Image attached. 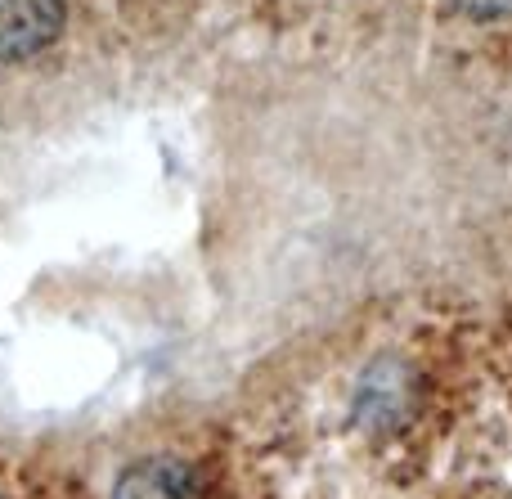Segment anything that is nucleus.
<instances>
[{
    "mask_svg": "<svg viewBox=\"0 0 512 499\" xmlns=\"http://www.w3.org/2000/svg\"><path fill=\"white\" fill-rule=\"evenodd\" d=\"M63 32V0H0V63L50 50Z\"/></svg>",
    "mask_w": 512,
    "mask_h": 499,
    "instance_id": "f257e3e1",
    "label": "nucleus"
},
{
    "mask_svg": "<svg viewBox=\"0 0 512 499\" xmlns=\"http://www.w3.org/2000/svg\"><path fill=\"white\" fill-rule=\"evenodd\" d=\"M113 499H203V491L185 464L149 459V464H135L131 473H122V482L113 486Z\"/></svg>",
    "mask_w": 512,
    "mask_h": 499,
    "instance_id": "f03ea898",
    "label": "nucleus"
},
{
    "mask_svg": "<svg viewBox=\"0 0 512 499\" xmlns=\"http://www.w3.org/2000/svg\"><path fill=\"white\" fill-rule=\"evenodd\" d=\"M468 14L477 18H499V14H512V0H459Z\"/></svg>",
    "mask_w": 512,
    "mask_h": 499,
    "instance_id": "7ed1b4c3",
    "label": "nucleus"
}]
</instances>
